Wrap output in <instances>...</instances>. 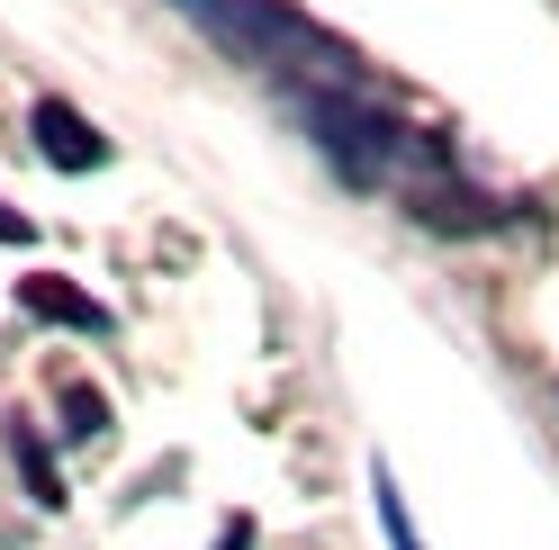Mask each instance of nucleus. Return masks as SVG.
I'll use <instances>...</instances> for the list:
<instances>
[{
	"mask_svg": "<svg viewBox=\"0 0 559 550\" xmlns=\"http://www.w3.org/2000/svg\"><path fill=\"white\" fill-rule=\"evenodd\" d=\"M370 505H379L389 550H425V533H415V514H406V497H397V469H389V461H370Z\"/></svg>",
	"mask_w": 559,
	"mask_h": 550,
	"instance_id": "nucleus-6",
	"label": "nucleus"
},
{
	"mask_svg": "<svg viewBox=\"0 0 559 550\" xmlns=\"http://www.w3.org/2000/svg\"><path fill=\"white\" fill-rule=\"evenodd\" d=\"M27 135H37V154H46L55 171H99V163H109V135H99V127L73 109V99H37Z\"/></svg>",
	"mask_w": 559,
	"mask_h": 550,
	"instance_id": "nucleus-3",
	"label": "nucleus"
},
{
	"mask_svg": "<svg viewBox=\"0 0 559 550\" xmlns=\"http://www.w3.org/2000/svg\"><path fill=\"white\" fill-rule=\"evenodd\" d=\"M10 461H19V478H27V497H37L46 514H63V478H55V461H46V442H37L27 416H10Z\"/></svg>",
	"mask_w": 559,
	"mask_h": 550,
	"instance_id": "nucleus-5",
	"label": "nucleus"
},
{
	"mask_svg": "<svg viewBox=\"0 0 559 550\" xmlns=\"http://www.w3.org/2000/svg\"><path fill=\"white\" fill-rule=\"evenodd\" d=\"M217 550H253V524H243V514H235V524H226V541Z\"/></svg>",
	"mask_w": 559,
	"mask_h": 550,
	"instance_id": "nucleus-9",
	"label": "nucleus"
},
{
	"mask_svg": "<svg viewBox=\"0 0 559 550\" xmlns=\"http://www.w3.org/2000/svg\"><path fill=\"white\" fill-rule=\"evenodd\" d=\"M207 46H217L226 63H243V73L280 82V99H307V91H361V55L325 37L317 19L298 10V0H171Z\"/></svg>",
	"mask_w": 559,
	"mask_h": 550,
	"instance_id": "nucleus-1",
	"label": "nucleus"
},
{
	"mask_svg": "<svg viewBox=\"0 0 559 550\" xmlns=\"http://www.w3.org/2000/svg\"><path fill=\"white\" fill-rule=\"evenodd\" d=\"M0 244H27V217L19 208H0Z\"/></svg>",
	"mask_w": 559,
	"mask_h": 550,
	"instance_id": "nucleus-8",
	"label": "nucleus"
},
{
	"mask_svg": "<svg viewBox=\"0 0 559 550\" xmlns=\"http://www.w3.org/2000/svg\"><path fill=\"white\" fill-rule=\"evenodd\" d=\"M19 307H27L37 325H73V334H118V325H109V307H99V298H82L73 280H63V271H37V280L19 289Z\"/></svg>",
	"mask_w": 559,
	"mask_h": 550,
	"instance_id": "nucleus-4",
	"label": "nucleus"
},
{
	"mask_svg": "<svg viewBox=\"0 0 559 550\" xmlns=\"http://www.w3.org/2000/svg\"><path fill=\"white\" fill-rule=\"evenodd\" d=\"M289 118L307 127V145L334 163L343 190H397L415 208V199L451 171V154L433 135H415L397 109H379L370 91H307V99H289Z\"/></svg>",
	"mask_w": 559,
	"mask_h": 550,
	"instance_id": "nucleus-2",
	"label": "nucleus"
},
{
	"mask_svg": "<svg viewBox=\"0 0 559 550\" xmlns=\"http://www.w3.org/2000/svg\"><path fill=\"white\" fill-rule=\"evenodd\" d=\"M63 433H73V442L109 433V397H99V388H63Z\"/></svg>",
	"mask_w": 559,
	"mask_h": 550,
	"instance_id": "nucleus-7",
	"label": "nucleus"
}]
</instances>
